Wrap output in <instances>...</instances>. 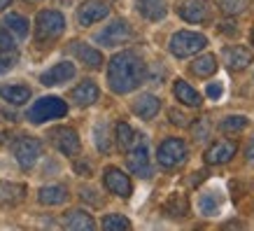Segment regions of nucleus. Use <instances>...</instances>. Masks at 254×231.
I'll return each instance as SVG.
<instances>
[{
  "label": "nucleus",
  "mask_w": 254,
  "mask_h": 231,
  "mask_svg": "<svg viewBox=\"0 0 254 231\" xmlns=\"http://www.w3.org/2000/svg\"><path fill=\"white\" fill-rule=\"evenodd\" d=\"M93 140H96V147H98L100 152H110V147H112V143H110V124L108 122H100L96 124V129H93Z\"/></svg>",
  "instance_id": "31"
},
{
  "label": "nucleus",
  "mask_w": 254,
  "mask_h": 231,
  "mask_svg": "<svg viewBox=\"0 0 254 231\" xmlns=\"http://www.w3.org/2000/svg\"><path fill=\"white\" fill-rule=\"evenodd\" d=\"M100 91H98V84L93 82V79H84V82H79L75 89H72V100L77 103L79 108H89L93 105L96 100H98Z\"/></svg>",
  "instance_id": "18"
},
{
  "label": "nucleus",
  "mask_w": 254,
  "mask_h": 231,
  "mask_svg": "<svg viewBox=\"0 0 254 231\" xmlns=\"http://www.w3.org/2000/svg\"><path fill=\"white\" fill-rule=\"evenodd\" d=\"M0 98L12 103V105H23L31 98V89L23 84H2L0 86Z\"/></svg>",
  "instance_id": "22"
},
{
  "label": "nucleus",
  "mask_w": 254,
  "mask_h": 231,
  "mask_svg": "<svg viewBox=\"0 0 254 231\" xmlns=\"http://www.w3.org/2000/svg\"><path fill=\"white\" fill-rule=\"evenodd\" d=\"M14 61H16L14 54H2V59H0V73H7L14 66Z\"/></svg>",
  "instance_id": "36"
},
{
  "label": "nucleus",
  "mask_w": 254,
  "mask_h": 231,
  "mask_svg": "<svg viewBox=\"0 0 254 231\" xmlns=\"http://www.w3.org/2000/svg\"><path fill=\"white\" fill-rule=\"evenodd\" d=\"M131 110L140 119H152V117L159 115V110H161V100L156 98L154 93H140L138 98L131 103Z\"/></svg>",
  "instance_id": "17"
},
{
  "label": "nucleus",
  "mask_w": 254,
  "mask_h": 231,
  "mask_svg": "<svg viewBox=\"0 0 254 231\" xmlns=\"http://www.w3.org/2000/svg\"><path fill=\"white\" fill-rule=\"evenodd\" d=\"M224 63L229 66V70L231 73H240V70H245L250 63H252V52L247 49V47H240V45H236V47H226L224 49Z\"/></svg>",
  "instance_id": "15"
},
{
  "label": "nucleus",
  "mask_w": 254,
  "mask_h": 231,
  "mask_svg": "<svg viewBox=\"0 0 254 231\" xmlns=\"http://www.w3.org/2000/svg\"><path fill=\"white\" fill-rule=\"evenodd\" d=\"M173 93H175V98L180 103H185L187 108H200V103H203L200 93L191 84H187L185 79H177L175 84H173Z\"/></svg>",
  "instance_id": "21"
},
{
  "label": "nucleus",
  "mask_w": 254,
  "mask_h": 231,
  "mask_svg": "<svg viewBox=\"0 0 254 231\" xmlns=\"http://www.w3.org/2000/svg\"><path fill=\"white\" fill-rule=\"evenodd\" d=\"M96 196H98V192H93V189H89V187H82V199H86V201H91V203H96V206H100L103 201L96 199Z\"/></svg>",
  "instance_id": "38"
},
{
  "label": "nucleus",
  "mask_w": 254,
  "mask_h": 231,
  "mask_svg": "<svg viewBox=\"0 0 254 231\" xmlns=\"http://www.w3.org/2000/svg\"><path fill=\"white\" fill-rule=\"evenodd\" d=\"M103 180H105V187H108L110 192L117 194V196H122V199H128L133 194L131 177L126 175V173H122L119 168H105Z\"/></svg>",
  "instance_id": "12"
},
{
  "label": "nucleus",
  "mask_w": 254,
  "mask_h": 231,
  "mask_svg": "<svg viewBox=\"0 0 254 231\" xmlns=\"http://www.w3.org/2000/svg\"><path fill=\"white\" fill-rule=\"evenodd\" d=\"M9 2H12V0H0V12H2V9H5V7H7Z\"/></svg>",
  "instance_id": "42"
},
{
  "label": "nucleus",
  "mask_w": 254,
  "mask_h": 231,
  "mask_svg": "<svg viewBox=\"0 0 254 231\" xmlns=\"http://www.w3.org/2000/svg\"><path fill=\"white\" fill-rule=\"evenodd\" d=\"M5 26H7L9 33L19 40H23L28 35V19L21 14H7L5 16Z\"/></svg>",
  "instance_id": "28"
},
{
  "label": "nucleus",
  "mask_w": 254,
  "mask_h": 231,
  "mask_svg": "<svg viewBox=\"0 0 254 231\" xmlns=\"http://www.w3.org/2000/svg\"><path fill=\"white\" fill-rule=\"evenodd\" d=\"M217 59L212 54H203V56H198L196 61L189 66V70H191V75H196V77H212L217 73Z\"/></svg>",
  "instance_id": "25"
},
{
  "label": "nucleus",
  "mask_w": 254,
  "mask_h": 231,
  "mask_svg": "<svg viewBox=\"0 0 254 231\" xmlns=\"http://www.w3.org/2000/svg\"><path fill=\"white\" fill-rule=\"evenodd\" d=\"M65 31V16L59 9H42L35 19V40L38 42H54Z\"/></svg>",
  "instance_id": "2"
},
{
  "label": "nucleus",
  "mask_w": 254,
  "mask_h": 231,
  "mask_svg": "<svg viewBox=\"0 0 254 231\" xmlns=\"http://www.w3.org/2000/svg\"><path fill=\"white\" fill-rule=\"evenodd\" d=\"M217 2H219V9L224 14H240L247 9L250 0H217Z\"/></svg>",
  "instance_id": "34"
},
{
  "label": "nucleus",
  "mask_w": 254,
  "mask_h": 231,
  "mask_svg": "<svg viewBox=\"0 0 254 231\" xmlns=\"http://www.w3.org/2000/svg\"><path fill=\"white\" fill-rule=\"evenodd\" d=\"M0 54H16V40L5 23H0Z\"/></svg>",
  "instance_id": "32"
},
{
  "label": "nucleus",
  "mask_w": 254,
  "mask_h": 231,
  "mask_svg": "<svg viewBox=\"0 0 254 231\" xmlns=\"http://www.w3.org/2000/svg\"><path fill=\"white\" fill-rule=\"evenodd\" d=\"M187 154H189V150H187L185 140L166 138L161 145H159L156 159H159V163H161L163 168H177V166H182V163L187 161Z\"/></svg>",
  "instance_id": "6"
},
{
  "label": "nucleus",
  "mask_w": 254,
  "mask_h": 231,
  "mask_svg": "<svg viewBox=\"0 0 254 231\" xmlns=\"http://www.w3.org/2000/svg\"><path fill=\"white\" fill-rule=\"evenodd\" d=\"M28 2H38V0H28Z\"/></svg>",
  "instance_id": "44"
},
{
  "label": "nucleus",
  "mask_w": 254,
  "mask_h": 231,
  "mask_svg": "<svg viewBox=\"0 0 254 231\" xmlns=\"http://www.w3.org/2000/svg\"><path fill=\"white\" fill-rule=\"evenodd\" d=\"M170 54L177 59H187V56L198 54L203 47H208V38L203 33H193V31H180L175 33L168 42Z\"/></svg>",
  "instance_id": "3"
},
{
  "label": "nucleus",
  "mask_w": 254,
  "mask_h": 231,
  "mask_svg": "<svg viewBox=\"0 0 254 231\" xmlns=\"http://www.w3.org/2000/svg\"><path fill=\"white\" fill-rule=\"evenodd\" d=\"M222 28H224V33H226V35H238V26H236V23H233V26H231V23H224Z\"/></svg>",
  "instance_id": "41"
},
{
  "label": "nucleus",
  "mask_w": 254,
  "mask_h": 231,
  "mask_svg": "<svg viewBox=\"0 0 254 231\" xmlns=\"http://www.w3.org/2000/svg\"><path fill=\"white\" fill-rule=\"evenodd\" d=\"M38 201L42 206H61L68 201V189L63 185H52V187H42L38 192Z\"/></svg>",
  "instance_id": "23"
},
{
  "label": "nucleus",
  "mask_w": 254,
  "mask_h": 231,
  "mask_svg": "<svg viewBox=\"0 0 254 231\" xmlns=\"http://www.w3.org/2000/svg\"><path fill=\"white\" fill-rule=\"evenodd\" d=\"M168 117H170V122L175 124V126H187V124L191 122L189 117H185V115H182V112H177V110H170V112H168Z\"/></svg>",
  "instance_id": "35"
},
{
  "label": "nucleus",
  "mask_w": 254,
  "mask_h": 231,
  "mask_svg": "<svg viewBox=\"0 0 254 231\" xmlns=\"http://www.w3.org/2000/svg\"><path fill=\"white\" fill-rule=\"evenodd\" d=\"M138 12L147 21H161L168 14V2L166 0H138Z\"/></svg>",
  "instance_id": "19"
},
{
  "label": "nucleus",
  "mask_w": 254,
  "mask_h": 231,
  "mask_svg": "<svg viewBox=\"0 0 254 231\" xmlns=\"http://www.w3.org/2000/svg\"><path fill=\"white\" fill-rule=\"evenodd\" d=\"M49 140H52L56 150L61 154H65V156H75V154L79 152V147H82L77 131L70 129V126H56V129H52V131H49Z\"/></svg>",
  "instance_id": "9"
},
{
  "label": "nucleus",
  "mask_w": 254,
  "mask_h": 231,
  "mask_svg": "<svg viewBox=\"0 0 254 231\" xmlns=\"http://www.w3.org/2000/svg\"><path fill=\"white\" fill-rule=\"evenodd\" d=\"M245 159L250 163H254V133H252V138L247 140V147H245Z\"/></svg>",
  "instance_id": "39"
},
{
  "label": "nucleus",
  "mask_w": 254,
  "mask_h": 231,
  "mask_svg": "<svg viewBox=\"0 0 254 231\" xmlns=\"http://www.w3.org/2000/svg\"><path fill=\"white\" fill-rule=\"evenodd\" d=\"M23 194H26V187L23 185H14V182H0V201L5 203H19L23 201Z\"/></svg>",
  "instance_id": "27"
},
{
  "label": "nucleus",
  "mask_w": 254,
  "mask_h": 231,
  "mask_svg": "<svg viewBox=\"0 0 254 231\" xmlns=\"http://www.w3.org/2000/svg\"><path fill=\"white\" fill-rule=\"evenodd\" d=\"M236 150H238L236 140H219V143H215V145H210L205 150V163L222 166V163L231 161L233 156H236Z\"/></svg>",
  "instance_id": "13"
},
{
  "label": "nucleus",
  "mask_w": 254,
  "mask_h": 231,
  "mask_svg": "<svg viewBox=\"0 0 254 231\" xmlns=\"http://www.w3.org/2000/svg\"><path fill=\"white\" fill-rule=\"evenodd\" d=\"M68 115V105L65 100L56 98V96H45L38 103H33V108L28 110V122L31 124H45L49 119H59V117Z\"/></svg>",
  "instance_id": "4"
},
{
  "label": "nucleus",
  "mask_w": 254,
  "mask_h": 231,
  "mask_svg": "<svg viewBox=\"0 0 254 231\" xmlns=\"http://www.w3.org/2000/svg\"><path fill=\"white\" fill-rule=\"evenodd\" d=\"M177 14L189 23H205L215 14V5L210 0H182L177 5Z\"/></svg>",
  "instance_id": "8"
},
{
  "label": "nucleus",
  "mask_w": 254,
  "mask_h": 231,
  "mask_svg": "<svg viewBox=\"0 0 254 231\" xmlns=\"http://www.w3.org/2000/svg\"><path fill=\"white\" fill-rule=\"evenodd\" d=\"M250 40H252V47H254V28H252V33H250Z\"/></svg>",
  "instance_id": "43"
},
{
  "label": "nucleus",
  "mask_w": 254,
  "mask_h": 231,
  "mask_svg": "<svg viewBox=\"0 0 254 231\" xmlns=\"http://www.w3.org/2000/svg\"><path fill=\"white\" fill-rule=\"evenodd\" d=\"M12 152H14L16 163H19L23 170H28V168H33L35 161L40 159L42 143H40L38 138H33V136H21V138H16L14 143H12Z\"/></svg>",
  "instance_id": "5"
},
{
  "label": "nucleus",
  "mask_w": 254,
  "mask_h": 231,
  "mask_svg": "<svg viewBox=\"0 0 254 231\" xmlns=\"http://www.w3.org/2000/svg\"><path fill=\"white\" fill-rule=\"evenodd\" d=\"M103 229H105V231L131 229V222H128V220H126L124 215H117V213H112V215H108L105 220H103Z\"/></svg>",
  "instance_id": "33"
},
{
  "label": "nucleus",
  "mask_w": 254,
  "mask_h": 231,
  "mask_svg": "<svg viewBox=\"0 0 254 231\" xmlns=\"http://www.w3.org/2000/svg\"><path fill=\"white\" fill-rule=\"evenodd\" d=\"M198 208L200 213L205 217H212L219 213V208H222V199H219V194L217 192H208V194H203L198 201Z\"/></svg>",
  "instance_id": "29"
},
{
  "label": "nucleus",
  "mask_w": 254,
  "mask_h": 231,
  "mask_svg": "<svg viewBox=\"0 0 254 231\" xmlns=\"http://www.w3.org/2000/svg\"><path fill=\"white\" fill-rule=\"evenodd\" d=\"M63 224H65V229H70V231H93L96 229V222H93V217L89 215L86 210H70V213H65Z\"/></svg>",
  "instance_id": "20"
},
{
  "label": "nucleus",
  "mask_w": 254,
  "mask_h": 231,
  "mask_svg": "<svg viewBox=\"0 0 254 231\" xmlns=\"http://www.w3.org/2000/svg\"><path fill=\"white\" fill-rule=\"evenodd\" d=\"M70 54L77 56L79 61L91 70H98L100 66H103V54H100L98 49L91 45H86V42H79V40L70 42Z\"/></svg>",
  "instance_id": "14"
},
{
  "label": "nucleus",
  "mask_w": 254,
  "mask_h": 231,
  "mask_svg": "<svg viewBox=\"0 0 254 231\" xmlns=\"http://www.w3.org/2000/svg\"><path fill=\"white\" fill-rule=\"evenodd\" d=\"M135 143H138V133L133 131V129L126 122H119V124H117V145L122 147L124 152H128V150H131Z\"/></svg>",
  "instance_id": "26"
},
{
  "label": "nucleus",
  "mask_w": 254,
  "mask_h": 231,
  "mask_svg": "<svg viewBox=\"0 0 254 231\" xmlns=\"http://www.w3.org/2000/svg\"><path fill=\"white\" fill-rule=\"evenodd\" d=\"M205 175H208L205 170H198V173H193V175H191V185H193V187H196V185H200V182L205 180Z\"/></svg>",
  "instance_id": "40"
},
{
  "label": "nucleus",
  "mask_w": 254,
  "mask_h": 231,
  "mask_svg": "<svg viewBox=\"0 0 254 231\" xmlns=\"http://www.w3.org/2000/svg\"><path fill=\"white\" fill-rule=\"evenodd\" d=\"M108 14H110L108 2H103V0H84L77 9V23L79 26H91V23L105 19Z\"/></svg>",
  "instance_id": "11"
},
{
  "label": "nucleus",
  "mask_w": 254,
  "mask_h": 231,
  "mask_svg": "<svg viewBox=\"0 0 254 231\" xmlns=\"http://www.w3.org/2000/svg\"><path fill=\"white\" fill-rule=\"evenodd\" d=\"M147 66L135 52H119L108 66V84L115 93H131L145 82Z\"/></svg>",
  "instance_id": "1"
},
{
  "label": "nucleus",
  "mask_w": 254,
  "mask_h": 231,
  "mask_svg": "<svg viewBox=\"0 0 254 231\" xmlns=\"http://www.w3.org/2000/svg\"><path fill=\"white\" fill-rule=\"evenodd\" d=\"M224 93V86H222V82H210L208 84V96L210 98H219V96H222Z\"/></svg>",
  "instance_id": "37"
},
{
  "label": "nucleus",
  "mask_w": 254,
  "mask_h": 231,
  "mask_svg": "<svg viewBox=\"0 0 254 231\" xmlns=\"http://www.w3.org/2000/svg\"><path fill=\"white\" fill-rule=\"evenodd\" d=\"M131 40H133V28L128 26L126 19H115L108 28H103L96 35V42L103 47H122L126 42H131Z\"/></svg>",
  "instance_id": "7"
},
{
  "label": "nucleus",
  "mask_w": 254,
  "mask_h": 231,
  "mask_svg": "<svg viewBox=\"0 0 254 231\" xmlns=\"http://www.w3.org/2000/svg\"><path fill=\"white\" fill-rule=\"evenodd\" d=\"M128 168L133 175L138 177H149L152 175V163H149V152H147V143L145 138H138V143L128 150Z\"/></svg>",
  "instance_id": "10"
},
{
  "label": "nucleus",
  "mask_w": 254,
  "mask_h": 231,
  "mask_svg": "<svg viewBox=\"0 0 254 231\" xmlns=\"http://www.w3.org/2000/svg\"><path fill=\"white\" fill-rule=\"evenodd\" d=\"M247 124H250V119H247L245 115H229L219 122V131L222 133H240L243 129H247Z\"/></svg>",
  "instance_id": "30"
},
{
  "label": "nucleus",
  "mask_w": 254,
  "mask_h": 231,
  "mask_svg": "<svg viewBox=\"0 0 254 231\" xmlns=\"http://www.w3.org/2000/svg\"><path fill=\"white\" fill-rule=\"evenodd\" d=\"M72 77H75V66L68 61H63V63L52 66L47 73H42V75H40V82L45 86H56V84H65Z\"/></svg>",
  "instance_id": "16"
},
{
  "label": "nucleus",
  "mask_w": 254,
  "mask_h": 231,
  "mask_svg": "<svg viewBox=\"0 0 254 231\" xmlns=\"http://www.w3.org/2000/svg\"><path fill=\"white\" fill-rule=\"evenodd\" d=\"M163 213L168 217H187L189 215V201L185 194H170L163 203Z\"/></svg>",
  "instance_id": "24"
}]
</instances>
